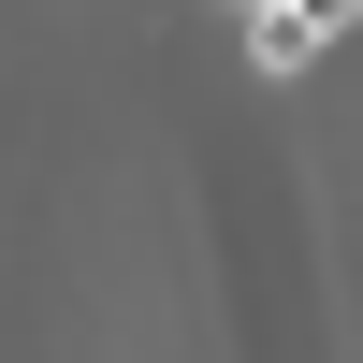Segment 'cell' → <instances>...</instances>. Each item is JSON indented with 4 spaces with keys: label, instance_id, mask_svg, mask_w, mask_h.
Masks as SVG:
<instances>
[{
    "label": "cell",
    "instance_id": "1",
    "mask_svg": "<svg viewBox=\"0 0 363 363\" xmlns=\"http://www.w3.org/2000/svg\"><path fill=\"white\" fill-rule=\"evenodd\" d=\"M335 29H349L335 0H277V15H247V58H262V73H306V58L335 44Z\"/></svg>",
    "mask_w": 363,
    "mask_h": 363
}]
</instances>
